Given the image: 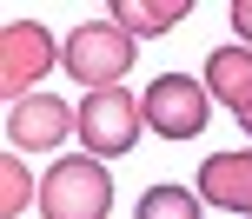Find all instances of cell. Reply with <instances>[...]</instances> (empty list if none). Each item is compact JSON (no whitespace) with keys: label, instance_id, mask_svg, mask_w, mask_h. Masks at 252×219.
Instances as JSON below:
<instances>
[{"label":"cell","instance_id":"cell-1","mask_svg":"<svg viewBox=\"0 0 252 219\" xmlns=\"http://www.w3.org/2000/svg\"><path fill=\"white\" fill-rule=\"evenodd\" d=\"M40 213L47 219H106L113 213V173H106V159H93V153L53 159L47 180H40Z\"/></svg>","mask_w":252,"mask_h":219},{"label":"cell","instance_id":"cell-2","mask_svg":"<svg viewBox=\"0 0 252 219\" xmlns=\"http://www.w3.org/2000/svg\"><path fill=\"white\" fill-rule=\"evenodd\" d=\"M60 66L73 80H87V93H106L126 80V66H133V33L106 13V20H80L73 33H66L60 47Z\"/></svg>","mask_w":252,"mask_h":219},{"label":"cell","instance_id":"cell-3","mask_svg":"<svg viewBox=\"0 0 252 219\" xmlns=\"http://www.w3.org/2000/svg\"><path fill=\"white\" fill-rule=\"evenodd\" d=\"M139 126H146V106H139L126 87H106V93H87V100H80V140H87L93 159L133 153V146H139Z\"/></svg>","mask_w":252,"mask_h":219},{"label":"cell","instance_id":"cell-4","mask_svg":"<svg viewBox=\"0 0 252 219\" xmlns=\"http://www.w3.org/2000/svg\"><path fill=\"white\" fill-rule=\"evenodd\" d=\"M53 60H60V47L40 20H7V33H0V93H7V106L33 100V87L53 73Z\"/></svg>","mask_w":252,"mask_h":219},{"label":"cell","instance_id":"cell-5","mask_svg":"<svg viewBox=\"0 0 252 219\" xmlns=\"http://www.w3.org/2000/svg\"><path fill=\"white\" fill-rule=\"evenodd\" d=\"M139 106H146V126L159 133V140H192V133H206L213 93H206L192 73H159L146 93H139Z\"/></svg>","mask_w":252,"mask_h":219},{"label":"cell","instance_id":"cell-6","mask_svg":"<svg viewBox=\"0 0 252 219\" xmlns=\"http://www.w3.org/2000/svg\"><path fill=\"white\" fill-rule=\"evenodd\" d=\"M60 140H80V106L53 100V93H33V100L7 106V146L13 153H47Z\"/></svg>","mask_w":252,"mask_h":219},{"label":"cell","instance_id":"cell-7","mask_svg":"<svg viewBox=\"0 0 252 219\" xmlns=\"http://www.w3.org/2000/svg\"><path fill=\"white\" fill-rule=\"evenodd\" d=\"M192 193H199L206 206H226V213L252 219V146H239V153H206Z\"/></svg>","mask_w":252,"mask_h":219},{"label":"cell","instance_id":"cell-8","mask_svg":"<svg viewBox=\"0 0 252 219\" xmlns=\"http://www.w3.org/2000/svg\"><path fill=\"white\" fill-rule=\"evenodd\" d=\"M206 93L226 100L232 113L252 106V47H213L206 53Z\"/></svg>","mask_w":252,"mask_h":219},{"label":"cell","instance_id":"cell-9","mask_svg":"<svg viewBox=\"0 0 252 219\" xmlns=\"http://www.w3.org/2000/svg\"><path fill=\"white\" fill-rule=\"evenodd\" d=\"M106 13H113V20L126 27V33L139 40V33H173V27L186 20L192 7H186V0H113Z\"/></svg>","mask_w":252,"mask_h":219},{"label":"cell","instance_id":"cell-10","mask_svg":"<svg viewBox=\"0 0 252 219\" xmlns=\"http://www.w3.org/2000/svg\"><path fill=\"white\" fill-rule=\"evenodd\" d=\"M133 219H199V193L192 186H146Z\"/></svg>","mask_w":252,"mask_h":219},{"label":"cell","instance_id":"cell-11","mask_svg":"<svg viewBox=\"0 0 252 219\" xmlns=\"http://www.w3.org/2000/svg\"><path fill=\"white\" fill-rule=\"evenodd\" d=\"M27 206H40V180L20 166V153H7V159H0V213L13 219V213H27Z\"/></svg>","mask_w":252,"mask_h":219},{"label":"cell","instance_id":"cell-12","mask_svg":"<svg viewBox=\"0 0 252 219\" xmlns=\"http://www.w3.org/2000/svg\"><path fill=\"white\" fill-rule=\"evenodd\" d=\"M226 20H232V33H239V47H252V0H232Z\"/></svg>","mask_w":252,"mask_h":219},{"label":"cell","instance_id":"cell-13","mask_svg":"<svg viewBox=\"0 0 252 219\" xmlns=\"http://www.w3.org/2000/svg\"><path fill=\"white\" fill-rule=\"evenodd\" d=\"M239 133H246V140H252V106H246V113H239Z\"/></svg>","mask_w":252,"mask_h":219}]
</instances>
